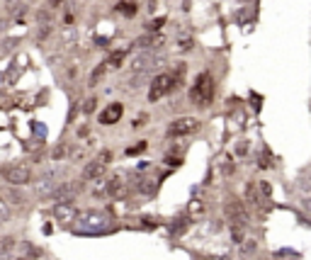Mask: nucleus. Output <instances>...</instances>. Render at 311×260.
Listing matches in <instances>:
<instances>
[{
	"instance_id": "nucleus-1",
	"label": "nucleus",
	"mask_w": 311,
	"mask_h": 260,
	"mask_svg": "<svg viewBox=\"0 0 311 260\" xmlns=\"http://www.w3.org/2000/svg\"><path fill=\"white\" fill-rule=\"evenodd\" d=\"M112 217L107 212H100V209H90L85 214H78V219L71 224L78 233H105L112 229Z\"/></svg>"
},
{
	"instance_id": "nucleus-2",
	"label": "nucleus",
	"mask_w": 311,
	"mask_h": 260,
	"mask_svg": "<svg viewBox=\"0 0 311 260\" xmlns=\"http://www.w3.org/2000/svg\"><path fill=\"white\" fill-rule=\"evenodd\" d=\"M180 76H182V66H180L178 71H173V73H161V76H156L153 83H151V87H148V100H151V102L163 100L170 90L178 86Z\"/></svg>"
},
{
	"instance_id": "nucleus-3",
	"label": "nucleus",
	"mask_w": 311,
	"mask_h": 260,
	"mask_svg": "<svg viewBox=\"0 0 311 260\" xmlns=\"http://www.w3.org/2000/svg\"><path fill=\"white\" fill-rule=\"evenodd\" d=\"M163 63H166L163 54H158V51H148V49H146V51H141L139 56L129 63V71H132L134 76H146V73L161 68Z\"/></svg>"
},
{
	"instance_id": "nucleus-4",
	"label": "nucleus",
	"mask_w": 311,
	"mask_h": 260,
	"mask_svg": "<svg viewBox=\"0 0 311 260\" xmlns=\"http://www.w3.org/2000/svg\"><path fill=\"white\" fill-rule=\"evenodd\" d=\"M212 95H214L212 76H209V73H199L192 90H190V100H192L195 105H209V102H212Z\"/></svg>"
},
{
	"instance_id": "nucleus-5",
	"label": "nucleus",
	"mask_w": 311,
	"mask_h": 260,
	"mask_svg": "<svg viewBox=\"0 0 311 260\" xmlns=\"http://www.w3.org/2000/svg\"><path fill=\"white\" fill-rule=\"evenodd\" d=\"M2 177H5L7 185L20 187V185H27L29 180H32V171H29L27 166H22V163H12V166L2 168Z\"/></svg>"
},
{
	"instance_id": "nucleus-6",
	"label": "nucleus",
	"mask_w": 311,
	"mask_h": 260,
	"mask_svg": "<svg viewBox=\"0 0 311 260\" xmlns=\"http://www.w3.org/2000/svg\"><path fill=\"white\" fill-rule=\"evenodd\" d=\"M197 129H199L197 117H178L175 122L168 124V136H187V134H195Z\"/></svg>"
},
{
	"instance_id": "nucleus-7",
	"label": "nucleus",
	"mask_w": 311,
	"mask_h": 260,
	"mask_svg": "<svg viewBox=\"0 0 311 260\" xmlns=\"http://www.w3.org/2000/svg\"><path fill=\"white\" fill-rule=\"evenodd\" d=\"M122 115H124V107H122L119 102H110V105L100 112V124L112 127V124H117V122L122 119Z\"/></svg>"
},
{
	"instance_id": "nucleus-8",
	"label": "nucleus",
	"mask_w": 311,
	"mask_h": 260,
	"mask_svg": "<svg viewBox=\"0 0 311 260\" xmlns=\"http://www.w3.org/2000/svg\"><path fill=\"white\" fill-rule=\"evenodd\" d=\"M78 209H76V204H71V202H58L56 204V209H54V217L56 219H61L63 224H73L76 219H78Z\"/></svg>"
},
{
	"instance_id": "nucleus-9",
	"label": "nucleus",
	"mask_w": 311,
	"mask_h": 260,
	"mask_svg": "<svg viewBox=\"0 0 311 260\" xmlns=\"http://www.w3.org/2000/svg\"><path fill=\"white\" fill-rule=\"evenodd\" d=\"M105 173H107V163L97 156V158H92L88 166L83 168V177L85 180H97V177H105Z\"/></svg>"
},
{
	"instance_id": "nucleus-10",
	"label": "nucleus",
	"mask_w": 311,
	"mask_h": 260,
	"mask_svg": "<svg viewBox=\"0 0 311 260\" xmlns=\"http://www.w3.org/2000/svg\"><path fill=\"white\" fill-rule=\"evenodd\" d=\"M73 195H76V185H61V187H56V190L51 192V200H56V204L58 202H71Z\"/></svg>"
},
{
	"instance_id": "nucleus-11",
	"label": "nucleus",
	"mask_w": 311,
	"mask_h": 260,
	"mask_svg": "<svg viewBox=\"0 0 311 260\" xmlns=\"http://www.w3.org/2000/svg\"><path fill=\"white\" fill-rule=\"evenodd\" d=\"M228 214H231V219H233V224H246V209H243V204L241 202H231L226 209Z\"/></svg>"
},
{
	"instance_id": "nucleus-12",
	"label": "nucleus",
	"mask_w": 311,
	"mask_h": 260,
	"mask_svg": "<svg viewBox=\"0 0 311 260\" xmlns=\"http://www.w3.org/2000/svg\"><path fill=\"white\" fill-rule=\"evenodd\" d=\"M124 192V177L122 175H114L107 180V195H114V197H119Z\"/></svg>"
},
{
	"instance_id": "nucleus-13",
	"label": "nucleus",
	"mask_w": 311,
	"mask_h": 260,
	"mask_svg": "<svg viewBox=\"0 0 311 260\" xmlns=\"http://www.w3.org/2000/svg\"><path fill=\"white\" fill-rule=\"evenodd\" d=\"M124 61H127V51H124V49H114L112 54H110V58H107L110 68H119Z\"/></svg>"
},
{
	"instance_id": "nucleus-14",
	"label": "nucleus",
	"mask_w": 311,
	"mask_h": 260,
	"mask_svg": "<svg viewBox=\"0 0 311 260\" xmlns=\"http://www.w3.org/2000/svg\"><path fill=\"white\" fill-rule=\"evenodd\" d=\"M117 10H119V12H122V15H127V17H134V15H136V10H139V7H136V2H132V0H122V2H119V7H117Z\"/></svg>"
},
{
	"instance_id": "nucleus-15",
	"label": "nucleus",
	"mask_w": 311,
	"mask_h": 260,
	"mask_svg": "<svg viewBox=\"0 0 311 260\" xmlns=\"http://www.w3.org/2000/svg\"><path fill=\"white\" fill-rule=\"evenodd\" d=\"M105 73H107V61H105V63H100V66L92 71V76H90V86H97V81H100Z\"/></svg>"
},
{
	"instance_id": "nucleus-16",
	"label": "nucleus",
	"mask_w": 311,
	"mask_h": 260,
	"mask_svg": "<svg viewBox=\"0 0 311 260\" xmlns=\"http://www.w3.org/2000/svg\"><path fill=\"white\" fill-rule=\"evenodd\" d=\"M10 221V207L5 200H0V226H5Z\"/></svg>"
},
{
	"instance_id": "nucleus-17",
	"label": "nucleus",
	"mask_w": 311,
	"mask_h": 260,
	"mask_svg": "<svg viewBox=\"0 0 311 260\" xmlns=\"http://www.w3.org/2000/svg\"><path fill=\"white\" fill-rule=\"evenodd\" d=\"M182 51H187V49H192L195 46V42H192V37H180V44H178Z\"/></svg>"
},
{
	"instance_id": "nucleus-18",
	"label": "nucleus",
	"mask_w": 311,
	"mask_h": 260,
	"mask_svg": "<svg viewBox=\"0 0 311 260\" xmlns=\"http://www.w3.org/2000/svg\"><path fill=\"white\" fill-rule=\"evenodd\" d=\"M139 190L146 192V195H151V192L156 190V182H153V180H151V182H139Z\"/></svg>"
},
{
	"instance_id": "nucleus-19",
	"label": "nucleus",
	"mask_w": 311,
	"mask_h": 260,
	"mask_svg": "<svg viewBox=\"0 0 311 260\" xmlns=\"http://www.w3.org/2000/svg\"><path fill=\"white\" fill-rule=\"evenodd\" d=\"M92 110H95V100L90 97V100H88V102H85V105H83V112H85V115H90Z\"/></svg>"
},
{
	"instance_id": "nucleus-20",
	"label": "nucleus",
	"mask_w": 311,
	"mask_h": 260,
	"mask_svg": "<svg viewBox=\"0 0 311 260\" xmlns=\"http://www.w3.org/2000/svg\"><path fill=\"white\" fill-rule=\"evenodd\" d=\"M161 25H166V17H158V20H153V22H151V27H148V29L153 32V29H158Z\"/></svg>"
},
{
	"instance_id": "nucleus-21",
	"label": "nucleus",
	"mask_w": 311,
	"mask_h": 260,
	"mask_svg": "<svg viewBox=\"0 0 311 260\" xmlns=\"http://www.w3.org/2000/svg\"><path fill=\"white\" fill-rule=\"evenodd\" d=\"M10 246H12V241H7V238H0V253H5Z\"/></svg>"
},
{
	"instance_id": "nucleus-22",
	"label": "nucleus",
	"mask_w": 311,
	"mask_h": 260,
	"mask_svg": "<svg viewBox=\"0 0 311 260\" xmlns=\"http://www.w3.org/2000/svg\"><path fill=\"white\" fill-rule=\"evenodd\" d=\"M302 207H304V209L311 214V197H302Z\"/></svg>"
},
{
	"instance_id": "nucleus-23",
	"label": "nucleus",
	"mask_w": 311,
	"mask_h": 260,
	"mask_svg": "<svg viewBox=\"0 0 311 260\" xmlns=\"http://www.w3.org/2000/svg\"><path fill=\"white\" fill-rule=\"evenodd\" d=\"M12 202H15V204H22V195H17V192H12Z\"/></svg>"
},
{
	"instance_id": "nucleus-24",
	"label": "nucleus",
	"mask_w": 311,
	"mask_h": 260,
	"mask_svg": "<svg viewBox=\"0 0 311 260\" xmlns=\"http://www.w3.org/2000/svg\"><path fill=\"white\" fill-rule=\"evenodd\" d=\"M61 2H63V0H49V7H58Z\"/></svg>"
},
{
	"instance_id": "nucleus-25",
	"label": "nucleus",
	"mask_w": 311,
	"mask_h": 260,
	"mask_svg": "<svg viewBox=\"0 0 311 260\" xmlns=\"http://www.w3.org/2000/svg\"><path fill=\"white\" fill-rule=\"evenodd\" d=\"M309 173H311V171H309Z\"/></svg>"
}]
</instances>
